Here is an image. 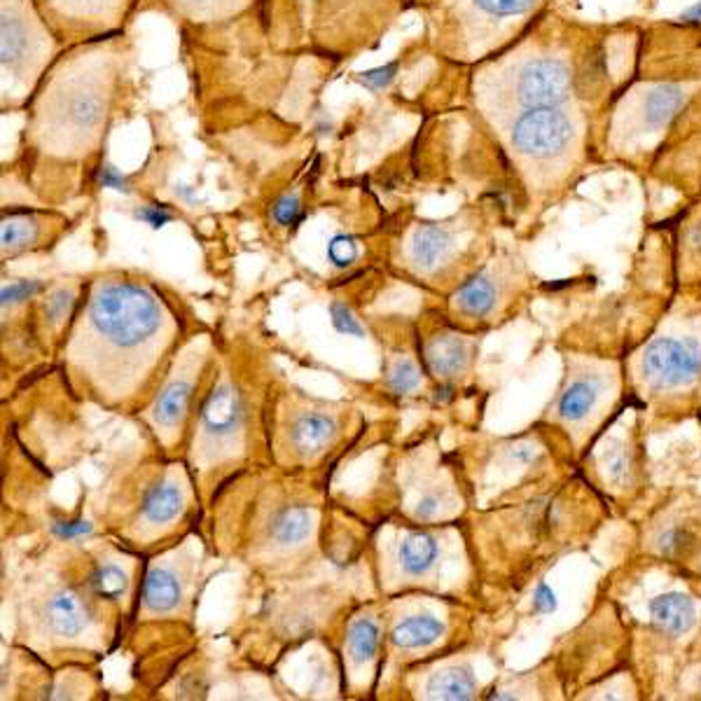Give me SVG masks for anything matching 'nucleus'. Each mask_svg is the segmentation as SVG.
<instances>
[{
	"mask_svg": "<svg viewBox=\"0 0 701 701\" xmlns=\"http://www.w3.org/2000/svg\"><path fill=\"white\" fill-rule=\"evenodd\" d=\"M393 73H396V64L386 66V68H377V70L365 73L363 82H367L372 89H383L386 85H389V82L393 80Z\"/></svg>",
	"mask_w": 701,
	"mask_h": 701,
	"instance_id": "nucleus-41",
	"label": "nucleus"
},
{
	"mask_svg": "<svg viewBox=\"0 0 701 701\" xmlns=\"http://www.w3.org/2000/svg\"><path fill=\"white\" fill-rule=\"evenodd\" d=\"M330 313H332V325H335L342 335L363 337V327L358 319H354V313H350V309L344 302H332Z\"/></svg>",
	"mask_w": 701,
	"mask_h": 701,
	"instance_id": "nucleus-33",
	"label": "nucleus"
},
{
	"mask_svg": "<svg viewBox=\"0 0 701 701\" xmlns=\"http://www.w3.org/2000/svg\"><path fill=\"white\" fill-rule=\"evenodd\" d=\"M574 89V70L561 59L538 57L528 59L514 76V103L522 110L561 108Z\"/></svg>",
	"mask_w": 701,
	"mask_h": 701,
	"instance_id": "nucleus-5",
	"label": "nucleus"
},
{
	"mask_svg": "<svg viewBox=\"0 0 701 701\" xmlns=\"http://www.w3.org/2000/svg\"><path fill=\"white\" fill-rule=\"evenodd\" d=\"M41 288V281H14L10 286H3V307L31 300Z\"/></svg>",
	"mask_w": 701,
	"mask_h": 701,
	"instance_id": "nucleus-35",
	"label": "nucleus"
},
{
	"mask_svg": "<svg viewBox=\"0 0 701 701\" xmlns=\"http://www.w3.org/2000/svg\"><path fill=\"white\" fill-rule=\"evenodd\" d=\"M136 218L143 220L145 225H151L153 230H159V227H164L166 223H169V220H171L174 215H171V211L166 209V207L147 204V207H141V209L136 211Z\"/></svg>",
	"mask_w": 701,
	"mask_h": 701,
	"instance_id": "nucleus-36",
	"label": "nucleus"
},
{
	"mask_svg": "<svg viewBox=\"0 0 701 701\" xmlns=\"http://www.w3.org/2000/svg\"><path fill=\"white\" fill-rule=\"evenodd\" d=\"M73 307H76V294H73L70 290L62 288L57 292H52L49 298L45 300V316L52 321V323H62L64 319L70 316Z\"/></svg>",
	"mask_w": 701,
	"mask_h": 701,
	"instance_id": "nucleus-30",
	"label": "nucleus"
},
{
	"mask_svg": "<svg viewBox=\"0 0 701 701\" xmlns=\"http://www.w3.org/2000/svg\"><path fill=\"white\" fill-rule=\"evenodd\" d=\"M180 601V585L178 578L166 568H151L143 585V603L147 611L164 613Z\"/></svg>",
	"mask_w": 701,
	"mask_h": 701,
	"instance_id": "nucleus-16",
	"label": "nucleus"
},
{
	"mask_svg": "<svg viewBox=\"0 0 701 701\" xmlns=\"http://www.w3.org/2000/svg\"><path fill=\"white\" fill-rule=\"evenodd\" d=\"M244 419V404L242 396L236 393L234 386L223 383L209 396L204 402V410H201V421H204L207 431L213 435H230L238 426H242Z\"/></svg>",
	"mask_w": 701,
	"mask_h": 701,
	"instance_id": "nucleus-8",
	"label": "nucleus"
},
{
	"mask_svg": "<svg viewBox=\"0 0 701 701\" xmlns=\"http://www.w3.org/2000/svg\"><path fill=\"white\" fill-rule=\"evenodd\" d=\"M180 510H182L180 489L171 482H162L145 496L141 514L147 524H164V522H171Z\"/></svg>",
	"mask_w": 701,
	"mask_h": 701,
	"instance_id": "nucleus-20",
	"label": "nucleus"
},
{
	"mask_svg": "<svg viewBox=\"0 0 701 701\" xmlns=\"http://www.w3.org/2000/svg\"><path fill=\"white\" fill-rule=\"evenodd\" d=\"M192 22H220L242 12L251 0H164Z\"/></svg>",
	"mask_w": 701,
	"mask_h": 701,
	"instance_id": "nucleus-17",
	"label": "nucleus"
},
{
	"mask_svg": "<svg viewBox=\"0 0 701 701\" xmlns=\"http://www.w3.org/2000/svg\"><path fill=\"white\" fill-rule=\"evenodd\" d=\"M437 543L431 533H410L400 545V564L410 576H423L437 561Z\"/></svg>",
	"mask_w": 701,
	"mask_h": 701,
	"instance_id": "nucleus-19",
	"label": "nucleus"
},
{
	"mask_svg": "<svg viewBox=\"0 0 701 701\" xmlns=\"http://www.w3.org/2000/svg\"><path fill=\"white\" fill-rule=\"evenodd\" d=\"M437 510H439V498L435 493H429V496H423L421 501L416 503L414 516L421 522H426V520H433V516L437 514Z\"/></svg>",
	"mask_w": 701,
	"mask_h": 701,
	"instance_id": "nucleus-40",
	"label": "nucleus"
},
{
	"mask_svg": "<svg viewBox=\"0 0 701 701\" xmlns=\"http://www.w3.org/2000/svg\"><path fill=\"white\" fill-rule=\"evenodd\" d=\"M327 257L335 267H348L358 257V246L350 236H335L327 246Z\"/></svg>",
	"mask_w": 701,
	"mask_h": 701,
	"instance_id": "nucleus-31",
	"label": "nucleus"
},
{
	"mask_svg": "<svg viewBox=\"0 0 701 701\" xmlns=\"http://www.w3.org/2000/svg\"><path fill=\"white\" fill-rule=\"evenodd\" d=\"M419 383H421L419 367H416L412 360H408V358L398 360L396 367L391 370V377H389V386H391V389H393L396 393L404 396V393L416 391Z\"/></svg>",
	"mask_w": 701,
	"mask_h": 701,
	"instance_id": "nucleus-29",
	"label": "nucleus"
},
{
	"mask_svg": "<svg viewBox=\"0 0 701 701\" xmlns=\"http://www.w3.org/2000/svg\"><path fill=\"white\" fill-rule=\"evenodd\" d=\"M52 22L66 31L99 33L115 29L129 0H41Z\"/></svg>",
	"mask_w": 701,
	"mask_h": 701,
	"instance_id": "nucleus-7",
	"label": "nucleus"
},
{
	"mask_svg": "<svg viewBox=\"0 0 701 701\" xmlns=\"http://www.w3.org/2000/svg\"><path fill=\"white\" fill-rule=\"evenodd\" d=\"M454 304L458 311H464L466 316H485L496 304V286L489 279V274H477L470 281L460 286L454 294Z\"/></svg>",
	"mask_w": 701,
	"mask_h": 701,
	"instance_id": "nucleus-18",
	"label": "nucleus"
},
{
	"mask_svg": "<svg viewBox=\"0 0 701 701\" xmlns=\"http://www.w3.org/2000/svg\"><path fill=\"white\" fill-rule=\"evenodd\" d=\"M311 528V514L304 508H286L283 512L276 514L271 533L276 543L281 545H294L307 538Z\"/></svg>",
	"mask_w": 701,
	"mask_h": 701,
	"instance_id": "nucleus-24",
	"label": "nucleus"
},
{
	"mask_svg": "<svg viewBox=\"0 0 701 701\" xmlns=\"http://www.w3.org/2000/svg\"><path fill=\"white\" fill-rule=\"evenodd\" d=\"M601 393V386L597 379H580L574 381L566 389L559 400V416L566 421H580L594 408Z\"/></svg>",
	"mask_w": 701,
	"mask_h": 701,
	"instance_id": "nucleus-22",
	"label": "nucleus"
},
{
	"mask_svg": "<svg viewBox=\"0 0 701 701\" xmlns=\"http://www.w3.org/2000/svg\"><path fill=\"white\" fill-rule=\"evenodd\" d=\"M190 393H192V386L188 381H171L169 386H166V389L159 393L153 410L157 426H164V429L176 426L178 419L188 410Z\"/></svg>",
	"mask_w": 701,
	"mask_h": 701,
	"instance_id": "nucleus-23",
	"label": "nucleus"
},
{
	"mask_svg": "<svg viewBox=\"0 0 701 701\" xmlns=\"http://www.w3.org/2000/svg\"><path fill=\"white\" fill-rule=\"evenodd\" d=\"M103 57V52H89V59L70 64L68 76L49 82L35 110V132L64 155L87 147L101 132L113 82Z\"/></svg>",
	"mask_w": 701,
	"mask_h": 701,
	"instance_id": "nucleus-1",
	"label": "nucleus"
},
{
	"mask_svg": "<svg viewBox=\"0 0 701 701\" xmlns=\"http://www.w3.org/2000/svg\"><path fill=\"white\" fill-rule=\"evenodd\" d=\"M688 543H690V533L682 531V528H669V531H664L661 536H659V541H657L659 552H661V555H667V557L680 555V552L688 547Z\"/></svg>",
	"mask_w": 701,
	"mask_h": 701,
	"instance_id": "nucleus-34",
	"label": "nucleus"
},
{
	"mask_svg": "<svg viewBox=\"0 0 701 701\" xmlns=\"http://www.w3.org/2000/svg\"><path fill=\"white\" fill-rule=\"evenodd\" d=\"M97 178H99V186H101V188H113V190H118V192H129V182H126V178L115 169V166L103 164L101 169H99V174H97Z\"/></svg>",
	"mask_w": 701,
	"mask_h": 701,
	"instance_id": "nucleus-38",
	"label": "nucleus"
},
{
	"mask_svg": "<svg viewBox=\"0 0 701 701\" xmlns=\"http://www.w3.org/2000/svg\"><path fill=\"white\" fill-rule=\"evenodd\" d=\"M603 466H605L608 477L615 479V482H617V479H622L626 475V456H624V452L620 447L608 449L603 454Z\"/></svg>",
	"mask_w": 701,
	"mask_h": 701,
	"instance_id": "nucleus-37",
	"label": "nucleus"
},
{
	"mask_svg": "<svg viewBox=\"0 0 701 701\" xmlns=\"http://www.w3.org/2000/svg\"><path fill=\"white\" fill-rule=\"evenodd\" d=\"M477 694V682L468 667L449 669L437 674L429 682V697L431 699H449V701H468Z\"/></svg>",
	"mask_w": 701,
	"mask_h": 701,
	"instance_id": "nucleus-21",
	"label": "nucleus"
},
{
	"mask_svg": "<svg viewBox=\"0 0 701 701\" xmlns=\"http://www.w3.org/2000/svg\"><path fill=\"white\" fill-rule=\"evenodd\" d=\"M641 367L657 389L692 383L701 372V346L694 340H655L645 348Z\"/></svg>",
	"mask_w": 701,
	"mask_h": 701,
	"instance_id": "nucleus-6",
	"label": "nucleus"
},
{
	"mask_svg": "<svg viewBox=\"0 0 701 701\" xmlns=\"http://www.w3.org/2000/svg\"><path fill=\"white\" fill-rule=\"evenodd\" d=\"M274 220L283 227H292L298 225L302 220V204L298 194H286L274 207Z\"/></svg>",
	"mask_w": 701,
	"mask_h": 701,
	"instance_id": "nucleus-32",
	"label": "nucleus"
},
{
	"mask_svg": "<svg viewBox=\"0 0 701 701\" xmlns=\"http://www.w3.org/2000/svg\"><path fill=\"white\" fill-rule=\"evenodd\" d=\"M533 608H536V613H555L557 611L555 589L547 587V585H541L536 589V594H533Z\"/></svg>",
	"mask_w": 701,
	"mask_h": 701,
	"instance_id": "nucleus-39",
	"label": "nucleus"
},
{
	"mask_svg": "<svg viewBox=\"0 0 701 701\" xmlns=\"http://www.w3.org/2000/svg\"><path fill=\"white\" fill-rule=\"evenodd\" d=\"M379 648V626L372 620H358L348 632V650L356 661H367L377 655Z\"/></svg>",
	"mask_w": 701,
	"mask_h": 701,
	"instance_id": "nucleus-25",
	"label": "nucleus"
},
{
	"mask_svg": "<svg viewBox=\"0 0 701 701\" xmlns=\"http://www.w3.org/2000/svg\"><path fill=\"white\" fill-rule=\"evenodd\" d=\"M468 358L470 350L466 340L452 335V332L433 337L426 346V363L431 367V372L439 379H452L464 372Z\"/></svg>",
	"mask_w": 701,
	"mask_h": 701,
	"instance_id": "nucleus-10",
	"label": "nucleus"
},
{
	"mask_svg": "<svg viewBox=\"0 0 701 701\" xmlns=\"http://www.w3.org/2000/svg\"><path fill=\"white\" fill-rule=\"evenodd\" d=\"M688 91L680 85H655L645 91L641 103V118L648 132H661L676 118L678 110L686 105Z\"/></svg>",
	"mask_w": 701,
	"mask_h": 701,
	"instance_id": "nucleus-9",
	"label": "nucleus"
},
{
	"mask_svg": "<svg viewBox=\"0 0 701 701\" xmlns=\"http://www.w3.org/2000/svg\"><path fill=\"white\" fill-rule=\"evenodd\" d=\"M470 3L487 20H512L533 10L538 0H470Z\"/></svg>",
	"mask_w": 701,
	"mask_h": 701,
	"instance_id": "nucleus-27",
	"label": "nucleus"
},
{
	"mask_svg": "<svg viewBox=\"0 0 701 701\" xmlns=\"http://www.w3.org/2000/svg\"><path fill=\"white\" fill-rule=\"evenodd\" d=\"M690 244H692L694 248H701V225H697V227L692 230V234H690Z\"/></svg>",
	"mask_w": 701,
	"mask_h": 701,
	"instance_id": "nucleus-44",
	"label": "nucleus"
},
{
	"mask_svg": "<svg viewBox=\"0 0 701 701\" xmlns=\"http://www.w3.org/2000/svg\"><path fill=\"white\" fill-rule=\"evenodd\" d=\"M337 435V423L327 414H304L292 426V442L302 452H319Z\"/></svg>",
	"mask_w": 701,
	"mask_h": 701,
	"instance_id": "nucleus-15",
	"label": "nucleus"
},
{
	"mask_svg": "<svg viewBox=\"0 0 701 701\" xmlns=\"http://www.w3.org/2000/svg\"><path fill=\"white\" fill-rule=\"evenodd\" d=\"M576 138V122L561 108H531L516 113L508 126L512 151L526 159L561 157Z\"/></svg>",
	"mask_w": 701,
	"mask_h": 701,
	"instance_id": "nucleus-4",
	"label": "nucleus"
},
{
	"mask_svg": "<svg viewBox=\"0 0 701 701\" xmlns=\"http://www.w3.org/2000/svg\"><path fill=\"white\" fill-rule=\"evenodd\" d=\"M91 587H94V592L101 599H118L126 589V574L120 566H113V564L99 566L94 578H91Z\"/></svg>",
	"mask_w": 701,
	"mask_h": 701,
	"instance_id": "nucleus-28",
	"label": "nucleus"
},
{
	"mask_svg": "<svg viewBox=\"0 0 701 701\" xmlns=\"http://www.w3.org/2000/svg\"><path fill=\"white\" fill-rule=\"evenodd\" d=\"M89 325L118 348H138L162 327V304L153 290L129 281H105L91 292Z\"/></svg>",
	"mask_w": 701,
	"mask_h": 701,
	"instance_id": "nucleus-2",
	"label": "nucleus"
},
{
	"mask_svg": "<svg viewBox=\"0 0 701 701\" xmlns=\"http://www.w3.org/2000/svg\"><path fill=\"white\" fill-rule=\"evenodd\" d=\"M47 620L52 630L59 636L73 638L87 630L89 613L82 599L73 592V589H59L47 603Z\"/></svg>",
	"mask_w": 701,
	"mask_h": 701,
	"instance_id": "nucleus-11",
	"label": "nucleus"
},
{
	"mask_svg": "<svg viewBox=\"0 0 701 701\" xmlns=\"http://www.w3.org/2000/svg\"><path fill=\"white\" fill-rule=\"evenodd\" d=\"M650 613L659 630L671 636L690 632L694 624V603L690 597L680 592H669V594L657 597L650 603Z\"/></svg>",
	"mask_w": 701,
	"mask_h": 701,
	"instance_id": "nucleus-13",
	"label": "nucleus"
},
{
	"mask_svg": "<svg viewBox=\"0 0 701 701\" xmlns=\"http://www.w3.org/2000/svg\"><path fill=\"white\" fill-rule=\"evenodd\" d=\"M54 43L29 0H3V76L31 87L52 57Z\"/></svg>",
	"mask_w": 701,
	"mask_h": 701,
	"instance_id": "nucleus-3",
	"label": "nucleus"
},
{
	"mask_svg": "<svg viewBox=\"0 0 701 701\" xmlns=\"http://www.w3.org/2000/svg\"><path fill=\"white\" fill-rule=\"evenodd\" d=\"M0 236H3V251H16L29 246L38 236V225L29 215H12L3 220Z\"/></svg>",
	"mask_w": 701,
	"mask_h": 701,
	"instance_id": "nucleus-26",
	"label": "nucleus"
},
{
	"mask_svg": "<svg viewBox=\"0 0 701 701\" xmlns=\"http://www.w3.org/2000/svg\"><path fill=\"white\" fill-rule=\"evenodd\" d=\"M89 531H91V524H87V522L54 524V533H57L59 538H76V536H82V533H89Z\"/></svg>",
	"mask_w": 701,
	"mask_h": 701,
	"instance_id": "nucleus-42",
	"label": "nucleus"
},
{
	"mask_svg": "<svg viewBox=\"0 0 701 701\" xmlns=\"http://www.w3.org/2000/svg\"><path fill=\"white\" fill-rule=\"evenodd\" d=\"M445 634V626L433 615H414L396 624L391 632V643L402 650L414 648H429V645L437 643Z\"/></svg>",
	"mask_w": 701,
	"mask_h": 701,
	"instance_id": "nucleus-14",
	"label": "nucleus"
},
{
	"mask_svg": "<svg viewBox=\"0 0 701 701\" xmlns=\"http://www.w3.org/2000/svg\"><path fill=\"white\" fill-rule=\"evenodd\" d=\"M452 251V234L439 225H419L410 242V260L419 271L435 269Z\"/></svg>",
	"mask_w": 701,
	"mask_h": 701,
	"instance_id": "nucleus-12",
	"label": "nucleus"
},
{
	"mask_svg": "<svg viewBox=\"0 0 701 701\" xmlns=\"http://www.w3.org/2000/svg\"><path fill=\"white\" fill-rule=\"evenodd\" d=\"M680 20L686 22V24H701V0H699V3H694L692 8H688L686 12H682Z\"/></svg>",
	"mask_w": 701,
	"mask_h": 701,
	"instance_id": "nucleus-43",
	"label": "nucleus"
}]
</instances>
